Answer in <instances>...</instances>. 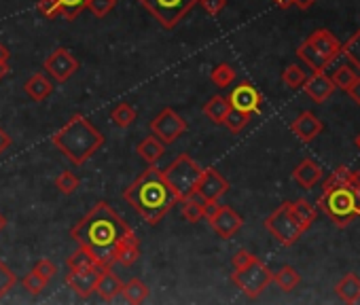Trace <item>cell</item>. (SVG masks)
<instances>
[{"instance_id":"obj_1","label":"cell","mask_w":360,"mask_h":305,"mask_svg":"<svg viewBox=\"0 0 360 305\" xmlns=\"http://www.w3.org/2000/svg\"><path fill=\"white\" fill-rule=\"evenodd\" d=\"M130 231L132 227L115 212L111 203L97 201L70 229V237L91 254L100 267H111L115 263V252L121 240Z\"/></svg>"},{"instance_id":"obj_2","label":"cell","mask_w":360,"mask_h":305,"mask_svg":"<svg viewBox=\"0 0 360 305\" xmlns=\"http://www.w3.org/2000/svg\"><path fill=\"white\" fill-rule=\"evenodd\" d=\"M123 199L148 225H157L172 210V206H176V203H178V199L170 191L162 170L155 168V164H150L123 191Z\"/></svg>"},{"instance_id":"obj_3","label":"cell","mask_w":360,"mask_h":305,"mask_svg":"<svg viewBox=\"0 0 360 305\" xmlns=\"http://www.w3.org/2000/svg\"><path fill=\"white\" fill-rule=\"evenodd\" d=\"M51 144L60 148V152L72 166H83L97 148H102L104 136L97 132V127L85 115L75 113L70 121H66L51 136Z\"/></svg>"},{"instance_id":"obj_4","label":"cell","mask_w":360,"mask_h":305,"mask_svg":"<svg viewBox=\"0 0 360 305\" xmlns=\"http://www.w3.org/2000/svg\"><path fill=\"white\" fill-rule=\"evenodd\" d=\"M318 206L337 227H347L352 221L360 219V199L350 187L324 189L318 199Z\"/></svg>"},{"instance_id":"obj_5","label":"cell","mask_w":360,"mask_h":305,"mask_svg":"<svg viewBox=\"0 0 360 305\" xmlns=\"http://www.w3.org/2000/svg\"><path fill=\"white\" fill-rule=\"evenodd\" d=\"M201 168L197 166L195 159H191L187 152L178 155L166 170H162L170 191L174 193V197L178 201L187 199V197H193L195 195V189H197V182L201 178Z\"/></svg>"},{"instance_id":"obj_6","label":"cell","mask_w":360,"mask_h":305,"mask_svg":"<svg viewBox=\"0 0 360 305\" xmlns=\"http://www.w3.org/2000/svg\"><path fill=\"white\" fill-rule=\"evenodd\" d=\"M231 280L248 299H256V297H261V292L274 282V272L261 259L254 257L242 269H233Z\"/></svg>"},{"instance_id":"obj_7","label":"cell","mask_w":360,"mask_h":305,"mask_svg":"<svg viewBox=\"0 0 360 305\" xmlns=\"http://www.w3.org/2000/svg\"><path fill=\"white\" fill-rule=\"evenodd\" d=\"M140 5L166 30H172L193 11L195 5H199V0H140Z\"/></svg>"},{"instance_id":"obj_8","label":"cell","mask_w":360,"mask_h":305,"mask_svg":"<svg viewBox=\"0 0 360 305\" xmlns=\"http://www.w3.org/2000/svg\"><path fill=\"white\" fill-rule=\"evenodd\" d=\"M265 229L284 246H292L299 242V237L305 233L303 227L297 223L292 210H290V201H284L282 206H278L267 219H265Z\"/></svg>"},{"instance_id":"obj_9","label":"cell","mask_w":360,"mask_h":305,"mask_svg":"<svg viewBox=\"0 0 360 305\" xmlns=\"http://www.w3.org/2000/svg\"><path fill=\"white\" fill-rule=\"evenodd\" d=\"M205 219H208L214 233L223 240H229L231 235H235L244 225V219L231 206H221L219 201L205 203Z\"/></svg>"},{"instance_id":"obj_10","label":"cell","mask_w":360,"mask_h":305,"mask_svg":"<svg viewBox=\"0 0 360 305\" xmlns=\"http://www.w3.org/2000/svg\"><path fill=\"white\" fill-rule=\"evenodd\" d=\"M150 132L155 138H159L164 144H174L185 132H187V121L172 109H164L155 119L148 123Z\"/></svg>"},{"instance_id":"obj_11","label":"cell","mask_w":360,"mask_h":305,"mask_svg":"<svg viewBox=\"0 0 360 305\" xmlns=\"http://www.w3.org/2000/svg\"><path fill=\"white\" fill-rule=\"evenodd\" d=\"M45 70H47V75L49 77H54V81H58V83H66L70 77H75L77 75V70H79V60L72 56V51L70 49H66V47H58V49H54L51 51V54L45 58Z\"/></svg>"},{"instance_id":"obj_12","label":"cell","mask_w":360,"mask_h":305,"mask_svg":"<svg viewBox=\"0 0 360 305\" xmlns=\"http://www.w3.org/2000/svg\"><path fill=\"white\" fill-rule=\"evenodd\" d=\"M229 191V180L214 168H205L201 172V178L195 189V197H199L203 203L219 201Z\"/></svg>"},{"instance_id":"obj_13","label":"cell","mask_w":360,"mask_h":305,"mask_svg":"<svg viewBox=\"0 0 360 305\" xmlns=\"http://www.w3.org/2000/svg\"><path fill=\"white\" fill-rule=\"evenodd\" d=\"M229 100V107L231 109H237L246 115H259L261 113V104H263V97L259 93V89H256L254 85L250 83H240L231 95L227 97Z\"/></svg>"},{"instance_id":"obj_14","label":"cell","mask_w":360,"mask_h":305,"mask_svg":"<svg viewBox=\"0 0 360 305\" xmlns=\"http://www.w3.org/2000/svg\"><path fill=\"white\" fill-rule=\"evenodd\" d=\"M100 265L89 267V269H68L66 274V284L70 286V290H75L77 297L81 299H89L95 290V280L100 276Z\"/></svg>"},{"instance_id":"obj_15","label":"cell","mask_w":360,"mask_h":305,"mask_svg":"<svg viewBox=\"0 0 360 305\" xmlns=\"http://www.w3.org/2000/svg\"><path fill=\"white\" fill-rule=\"evenodd\" d=\"M305 40L310 42V45L318 51V54H320L329 64L341 56V42H339V38H337L331 30L320 28V30L312 32V34L307 36Z\"/></svg>"},{"instance_id":"obj_16","label":"cell","mask_w":360,"mask_h":305,"mask_svg":"<svg viewBox=\"0 0 360 305\" xmlns=\"http://www.w3.org/2000/svg\"><path fill=\"white\" fill-rule=\"evenodd\" d=\"M303 89H305L307 95H310V97L316 102V104H322V102H327V100L333 95L335 85H333V81L327 77L324 70H314L312 75H307V79H305V83H303Z\"/></svg>"},{"instance_id":"obj_17","label":"cell","mask_w":360,"mask_h":305,"mask_svg":"<svg viewBox=\"0 0 360 305\" xmlns=\"http://www.w3.org/2000/svg\"><path fill=\"white\" fill-rule=\"evenodd\" d=\"M324 130V123L310 111L301 113L292 123H290V132L301 140V142H312L314 138H318Z\"/></svg>"},{"instance_id":"obj_18","label":"cell","mask_w":360,"mask_h":305,"mask_svg":"<svg viewBox=\"0 0 360 305\" xmlns=\"http://www.w3.org/2000/svg\"><path fill=\"white\" fill-rule=\"evenodd\" d=\"M123 290V282L117 278V274H113L111 267H102L100 269V276L95 280V290L100 295V299H104V301H113L121 295Z\"/></svg>"},{"instance_id":"obj_19","label":"cell","mask_w":360,"mask_h":305,"mask_svg":"<svg viewBox=\"0 0 360 305\" xmlns=\"http://www.w3.org/2000/svg\"><path fill=\"white\" fill-rule=\"evenodd\" d=\"M292 178L301 189H312L316 187V182L322 180V168L314 159L307 157L292 170Z\"/></svg>"},{"instance_id":"obj_20","label":"cell","mask_w":360,"mask_h":305,"mask_svg":"<svg viewBox=\"0 0 360 305\" xmlns=\"http://www.w3.org/2000/svg\"><path fill=\"white\" fill-rule=\"evenodd\" d=\"M140 257V240L134 233V229L121 240L117 252H115V263L123 265V267H132Z\"/></svg>"},{"instance_id":"obj_21","label":"cell","mask_w":360,"mask_h":305,"mask_svg":"<svg viewBox=\"0 0 360 305\" xmlns=\"http://www.w3.org/2000/svg\"><path fill=\"white\" fill-rule=\"evenodd\" d=\"M24 91L30 100L34 102H42L49 97V93L54 91V83H51L42 72H36L32 75L26 83H24Z\"/></svg>"},{"instance_id":"obj_22","label":"cell","mask_w":360,"mask_h":305,"mask_svg":"<svg viewBox=\"0 0 360 305\" xmlns=\"http://www.w3.org/2000/svg\"><path fill=\"white\" fill-rule=\"evenodd\" d=\"M136 150H138V155L150 166V164L159 162V159L166 155V144H164L159 138H155V136H148V138H144V140L136 146Z\"/></svg>"},{"instance_id":"obj_23","label":"cell","mask_w":360,"mask_h":305,"mask_svg":"<svg viewBox=\"0 0 360 305\" xmlns=\"http://www.w3.org/2000/svg\"><path fill=\"white\" fill-rule=\"evenodd\" d=\"M335 292L343 303H358L360 301V278L356 274H345L337 282Z\"/></svg>"},{"instance_id":"obj_24","label":"cell","mask_w":360,"mask_h":305,"mask_svg":"<svg viewBox=\"0 0 360 305\" xmlns=\"http://www.w3.org/2000/svg\"><path fill=\"white\" fill-rule=\"evenodd\" d=\"M229 109H231V107H229V100H227V97H223V95H212V97L203 104V115L208 117L212 123L223 125V121H225Z\"/></svg>"},{"instance_id":"obj_25","label":"cell","mask_w":360,"mask_h":305,"mask_svg":"<svg viewBox=\"0 0 360 305\" xmlns=\"http://www.w3.org/2000/svg\"><path fill=\"white\" fill-rule=\"evenodd\" d=\"M290 210H292L297 223L303 227V231H307V229H310V227L316 223V214H318V212H316V208H314L307 199L290 201Z\"/></svg>"},{"instance_id":"obj_26","label":"cell","mask_w":360,"mask_h":305,"mask_svg":"<svg viewBox=\"0 0 360 305\" xmlns=\"http://www.w3.org/2000/svg\"><path fill=\"white\" fill-rule=\"evenodd\" d=\"M178 203H180V214H182L185 221L199 223V221L205 219V203L199 197L195 199V195H193V197H187V199H182Z\"/></svg>"},{"instance_id":"obj_27","label":"cell","mask_w":360,"mask_h":305,"mask_svg":"<svg viewBox=\"0 0 360 305\" xmlns=\"http://www.w3.org/2000/svg\"><path fill=\"white\" fill-rule=\"evenodd\" d=\"M297 56L303 60V64L305 66H310L312 70H324L327 66H329V62L318 54V51L307 42V40H303V45L297 49Z\"/></svg>"},{"instance_id":"obj_28","label":"cell","mask_w":360,"mask_h":305,"mask_svg":"<svg viewBox=\"0 0 360 305\" xmlns=\"http://www.w3.org/2000/svg\"><path fill=\"white\" fill-rule=\"evenodd\" d=\"M121 295L125 297V301L127 303H134V305H138V303H144L146 299H148V295H150V290H148V286L142 282V280H138V278H132L130 282H125L123 284V290H121Z\"/></svg>"},{"instance_id":"obj_29","label":"cell","mask_w":360,"mask_h":305,"mask_svg":"<svg viewBox=\"0 0 360 305\" xmlns=\"http://www.w3.org/2000/svg\"><path fill=\"white\" fill-rule=\"evenodd\" d=\"M136 117H138V113H136V109L130 104V102H121V104H117V107L111 111V121H113L117 127H121V130L130 127V125L136 121Z\"/></svg>"},{"instance_id":"obj_30","label":"cell","mask_w":360,"mask_h":305,"mask_svg":"<svg viewBox=\"0 0 360 305\" xmlns=\"http://www.w3.org/2000/svg\"><path fill=\"white\" fill-rule=\"evenodd\" d=\"M274 282H276L284 292H290V290H295V288L301 284V276H299V272H297L295 267L284 265V267H280V269L274 274Z\"/></svg>"},{"instance_id":"obj_31","label":"cell","mask_w":360,"mask_h":305,"mask_svg":"<svg viewBox=\"0 0 360 305\" xmlns=\"http://www.w3.org/2000/svg\"><path fill=\"white\" fill-rule=\"evenodd\" d=\"M341 56L347 58L350 64H354L360 70V30H356L343 45H341Z\"/></svg>"},{"instance_id":"obj_32","label":"cell","mask_w":360,"mask_h":305,"mask_svg":"<svg viewBox=\"0 0 360 305\" xmlns=\"http://www.w3.org/2000/svg\"><path fill=\"white\" fill-rule=\"evenodd\" d=\"M305 79H307V72H305V68L299 66V64H290V66H286V70L282 72V81H284V85L290 87V89L303 87Z\"/></svg>"},{"instance_id":"obj_33","label":"cell","mask_w":360,"mask_h":305,"mask_svg":"<svg viewBox=\"0 0 360 305\" xmlns=\"http://www.w3.org/2000/svg\"><path fill=\"white\" fill-rule=\"evenodd\" d=\"M210 79L217 87H229L235 81V68L231 64H219L212 68Z\"/></svg>"},{"instance_id":"obj_34","label":"cell","mask_w":360,"mask_h":305,"mask_svg":"<svg viewBox=\"0 0 360 305\" xmlns=\"http://www.w3.org/2000/svg\"><path fill=\"white\" fill-rule=\"evenodd\" d=\"M66 265H68V269H89V267H95L97 263H95V259L91 257V254L85 248L79 246V250L72 252L70 257H68Z\"/></svg>"},{"instance_id":"obj_35","label":"cell","mask_w":360,"mask_h":305,"mask_svg":"<svg viewBox=\"0 0 360 305\" xmlns=\"http://www.w3.org/2000/svg\"><path fill=\"white\" fill-rule=\"evenodd\" d=\"M248 121H250V115H246V113H242V111H237V109H229V113H227L223 125H225L231 134H240V132L248 125Z\"/></svg>"},{"instance_id":"obj_36","label":"cell","mask_w":360,"mask_h":305,"mask_svg":"<svg viewBox=\"0 0 360 305\" xmlns=\"http://www.w3.org/2000/svg\"><path fill=\"white\" fill-rule=\"evenodd\" d=\"M352 176V170L347 166H339L331 172V176L322 182V191L324 189H337V187H347Z\"/></svg>"},{"instance_id":"obj_37","label":"cell","mask_w":360,"mask_h":305,"mask_svg":"<svg viewBox=\"0 0 360 305\" xmlns=\"http://www.w3.org/2000/svg\"><path fill=\"white\" fill-rule=\"evenodd\" d=\"M87 0H58V7H60V17L72 22L79 17V13L85 9Z\"/></svg>"},{"instance_id":"obj_38","label":"cell","mask_w":360,"mask_h":305,"mask_svg":"<svg viewBox=\"0 0 360 305\" xmlns=\"http://www.w3.org/2000/svg\"><path fill=\"white\" fill-rule=\"evenodd\" d=\"M56 187L60 189V193H64V195H72V193L81 187V180H79V176H75L70 170H64V172H60V174H58V178H56Z\"/></svg>"},{"instance_id":"obj_39","label":"cell","mask_w":360,"mask_h":305,"mask_svg":"<svg viewBox=\"0 0 360 305\" xmlns=\"http://www.w3.org/2000/svg\"><path fill=\"white\" fill-rule=\"evenodd\" d=\"M15 284H17V276L13 274V269L3 259H0V299L7 297Z\"/></svg>"},{"instance_id":"obj_40","label":"cell","mask_w":360,"mask_h":305,"mask_svg":"<svg viewBox=\"0 0 360 305\" xmlns=\"http://www.w3.org/2000/svg\"><path fill=\"white\" fill-rule=\"evenodd\" d=\"M22 284H24V288L30 292V295H40L45 288H47V284H49V280L47 278H42L40 274H36L34 269L22 280Z\"/></svg>"},{"instance_id":"obj_41","label":"cell","mask_w":360,"mask_h":305,"mask_svg":"<svg viewBox=\"0 0 360 305\" xmlns=\"http://www.w3.org/2000/svg\"><path fill=\"white\" fill-rule=\"evenodd\" d=\"M356 77H358V75H356L350 66H339V68L335 70V75H333V79H331V81H333V85H335V87H339V89H343V91H345V89L352 85V81H354Z\"/></svg>"},{"instance_id":"obj_42","label":"cell","mask_w":360,"mask_h":305,"mask_svg":"<svg viewBox=\"0 0 360 305\" xmlns=\"http://www.w3.org/2000/svg\"><path fill=\"white\" fill-rule=\"evenodd\" d=\"M117 5V0H87L85 9H89L95 17H104L109 15Z\"/></svg>"},{"instance_id":"obj_43","label":"cell","mask_w":360,"mask_h":305,"mask_svg":"<svg viewBox=\"0 0 360 305\" xmlns=\"http://www.w3.org/2000/svg\"><path fill=\"white\" fill-rule=\"evenodd\" d=\"M38 13L47 19H56L60 17V7H58V0H38L36 5Z\"/></svg>"},{"instance_id":"obj_44","label":"cell","mask_w":360,"mask_h":305,"mask_svg":"<svg viewBox=\"0 0 360 305\" xmlns=\"http://www.w3.org/2000/svg\"><path fill=\"white\" fill-rule=\"evenodd\" d=\"M199 5H201V9L208 13V15L217 17L227 7V0H199Z\"/></svg>"},{"instance_id":"obj_45","label":"cell","mask_w":360,"mask_h":305,"mask_svg":"<svg viewBox=\"0 0 360 305\" xmlns=\"http://www.w3.org/2000/svg\"><path fill=\"white\" fill-rule=\"evenodd\" d=\"M34 272H36V274H40L42 278L51 280V278H54V276L58 274V267H56L54 263H51L49 259H40V261L34 265Z\"/></svg>"},{"instance_id":"obj_46","label":"cell","mask_w":360,"mask_h":305,"mask_svg":"<svg viewBox=\"0 0 360 305\" xmlns=\"http://www.w3.org/2000/svg\"><path fill=\"white\" fill-rule=\"evenodd\" d=\"M254 259V254L252 252H248V250H237L233 257H231V263H233V269H242L244 265H248L250 261Z\"/></svg>"},{"instance_id":"obj_47","label":"cell","mask_w":360,"mask_h":305,"mask_svg":"<svg viewBox=\"0 0 360 305\" xmlns=\"http://www.w3.org/2000/svg\"><path fill=\"white\" fill-rule=\"evenodd\" d=\"M345 93H347V95L356 102V104L360 107V77H356V79L352 81V85L345 89Z\"/></svg>"},{"instance_id":"obj_48","label":"cell","mask_w":360,"mask_h":305,"mask_svg":"<svg viewBox=\"0 0 360 305\" xmlns=\"http://www.w3.org/2000/svg\"><path fill=\"white\" fill-rule=\"evenodd\" d=\"M347 187H350V189L354 191V195L360 199V172H358V170H352V176H350Z\"/></svg>"},{"instance_id":"obj_49","label":"cell","mask_w":360,"mask_h":305,"mask_svg":"<svg viewBox=\"0 0 360 305\" xmlns=\"http://www.w3.org/2000/svg\"><path fill=\"white\" fill-rule=\"evenodd\" d=\"M13 144V140H11V136L3 130V127H0V155H3V152L9 148Z\"/></svg>"},{"instance_id":"obj_50","label":"cell","mask_w":360,"mask_h":305,"mask_svg":"<svg viewBox=\"0 0 360 305\" xmlns=\"http://www.w3.org/2000/svg\"><path fill=\"white\" fill-rule=\"evenodd\" d=\"M292 5H295L297 9H301V11H307L310 7L316 5V0H292Z\"/></svg>"},{"instance_id":"obj_51","label":"cell","mask_w":360,"mask_h":305,"mask_svg":"<svg viewBox=\"0 0 360 305\" xmlns=\"http://www.w3.org/2000/svg\"><path fill=\"white\" fill-rule=\"evenodd\" d=\"M9 60H11V51L0 42V62H7L9 64Z\"/></svg>"},{"instance_id":"obj_52","label":"cell","mask_w":360,"mask_h":305,"mask_svg":"<svg viewBox=\"0 0 360 305\" xmlns=\"http://www.w3.org/2000/svg\"><path fill=\"white\" fill-rule=\"evenodd\" d=\"M274 3H276L280 9H288V7H292V0H274Z\"/></svg>"},{"instance_id":"obj_53","label":"cell","mask_w":360,"mask_h":305,"mask_svg":"<svg viewBox=\"0 0 360 305\" xmlns=\"http://www.w3.org/2000/svg\"><path fill=\"white\" fill-rule=\"evenodd\" d=\"M9 72V64L7 62H0V81H3V77Z\"/></svg>"},{"instance_id":"obj_54","label":"cell","mask_w":360,"mask_h":305,"mask_svg":"<svg viewBox=\"0 0 360 305\" xmlns=\"http://www.w3.org/2000/svg\"><path fill=\"white\" fill-rule=\"evenodd\" d=\"M7 227V217L5 214H0V231H3Z\"/></svg>"},{"instance_id":"obj_55","label":"cell","mask_w":360,"mask_h":305,"mask_svg":"<svg viewBox=\"0 0 360 305\" xmlns=\"http://www.w3.org/2000/svg\"><path fill=\"white\" fill-rule=\"evenodd\" d=\"M356 148H358V150H360V134H358V136H356Z\"/></svg>"}]
</instances>
